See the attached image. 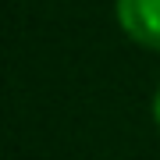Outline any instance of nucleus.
<instances>
[{
    "label": "nucleus",
    "instance_id": "1",
    "mask_svg": "<svg viewBox=\"0 0 160 160\" xmlns=\"http://www.w3.org/2000/svg\"><path fill=\"white\" fill-rule=\"evenodd\" d=\"M114 14L132 43L160 53V0H114Z\"/></svg>",
    "mask_w": 160,
    "mask_h": 160
},
{
    "label": "nucleus",
    "instance_id": "2",
    "mask_svg": "<svg viewBox=\"0 0 160 160\" xmlns=\"http://www.w3.org/2000/svg\"><path fill=\"white\" fill-rule=\"evenodd\" d=\"M153 125H157V132H160V86H157V92H153Z\"/></svg>",
    "mask_w": 160,
    "mask_h": 160
}]
</instances>
